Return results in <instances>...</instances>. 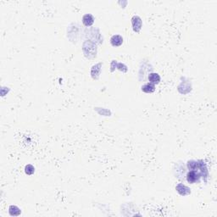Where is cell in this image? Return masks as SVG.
Returning a JSON list of instances; mask_svg holds the SVG:
<instances>
[{"label": "cell", "instance_id": "obj_11", "mask_svg": "<svg viewBox=\"0 0 217 217\" xmlns=\"http://www.w3.org/2000/svg\"><path fill=\"white\" fill-rule=\"evenodd\" d=\"M25 172H26V174L29 175V176L32 175L35 172L34 166L30 165V164L27 165V166H26V167H25Z\"/></svg>", "mask_w": 217, "mask_h": 217}, {"label": "cell", "instance_id": "obj_8", "mask_svg": "<svg viewBox=\"0 0 217 217\" xmlns=\"http://www.w3.org/2000/svg\"><path fill=\"white\" fill-rule=\"evenodd\" d=\"M100 66H101V64H98V65H96V66H93L91 74H92V77H93L94 79H98V76H99L100 70H101Z\"/></svg>", "mask_w": 217, "mask_h": 217}, {"label": "cell", "instance_id": "obj_5", "mask_svg": "<svg viewBox=\"0 0 217 217\" xmlns=\"http://www.w3.org/2000/svg\"><path fill=\"white\" fill-rule=\"evenodd\" d=\"M110 43L113 47H120L123 43V37L120 35H113L110 38Z\"/></svg>", "mask_w": 217, "mask_h": 217}, {"label": "cell", "instance_id": "obj_3", "mask_svg": "<svg viewBox=\"0 0 217 217\" xmlns=\"http://www.w3.org/2000/svg\"><path fill=\"white\" fill-rule=\"evenodd\" d=\"M176 190H177V193L180 195H182V196H187V195L191 193L190 188H188L187 186L183 185V183H179V184L176 187Z\"/></svg>", "mask_w": 217, "mask_h": 217}, {"label": "cell", "instance_id": "obj_7", "mask_svg": "<svg viewBox=\"0 0 217 217\" xmlns=\"http://www.w3.org/2000/svg\"><path fill=\"white\" fill-rule=\"evenodd\" d=\"M141 89H142V91H143V93H154V92L155 91V86H154V84H152V83L150 82L146 83L143 86H142Z\"/></svg>", "mask_w": 217, "mask_h": 217}, {"label": "cell", "instance_id": "obj_2", "mask_svg": "<svg viewBox=\"0 0 217 217\" xmlns=\"http://www.w3.org/2000/svg\"><path fill=\"white\" fill-rule=\"evenodd\" d=\"M131 24H132V28H133V31L135 32H140L142 26H143V21L139 16H137V15L133 16L131 19Z\"/></svg>", "mask_w": 217, "mask_h": 217}, {"label": "cell", "instance_id": "obj_4", "mask_svg": "<svg viewBox=\"0 0 217 217\" xmlns=\"http://www.w3.org/2000/svg\"><path fill=\"white\" fill-rule=\"evenodd\" d=\"M94 17H93V15L91 14H86L83 15L82 17V23L83 25L85 26H91L93 23H94Z\"/></svg>", "mask_w": 217, "mask_h": 217}, {"label": "cell", "instance_id": "obj_9", "mask_svg": "<svg viewBox=\"0 0 217 217\" xmlns=\"http://www.w3.org/2000/svg\"><path fill=\"white\" fill-rule=\"evenodd\" d=\"M9 213L11 216H18V215H20L21 211H20V209L18 208L17 206L11 205L9 206Z\"/></svg>", "mask_w": 217, "mask_h": 217}, {"label": "cell", "instance_id": "obj_10", "mask_svg": "<svg viewBox=\"0 0 217 217\" xmlns=\"http://www.w3.org/2000/svg\"><path fill=\"white\" fill-rule=\"evenodd\" d=\"M188 168L189 171H197L198 170V161L195 160H190L188 162Z\"/></svg>", "mask_w": 217, "mask_h": 217}, {"label": "cell", "instance_id": "obj_1", "mask_svg": "<svg viewBox=\"0 0 217 217\" xmlns=\"http://www.w3.org/2000/svg\"><path fill=\"white\" fill-rule=\"evenodd\" d=\"M200 177H201V175L197 171H189L188 174L186 175V179L188 181V183H191V184L198 183Z\"/></svg>", "mask_w": 217, "mask_h": 217}, {"label": "cell", "instance_id": "obj_6", "mask_svg": "<svg viewBox=\"0 0 217 217\" xmlns=\"http://www.w3.org/2000/svg\"><path fill=\"white\" fill-rule=\"evenodd\" d=\"M149 82L154 84V85H156V84H159L160 82V76L158 73H155V72H152L149 75Z\"/></svg>", "mask_w": 217, "mask_h": 217}]
</instances>
